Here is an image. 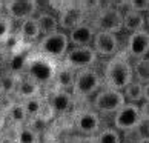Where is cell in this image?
I'll list each match as a JSON object with an SVG mask.
<instances>
[{
  "instance_id": "cell-1",
  "label": "cell",
  "mask_w": 149,
  "mask_h": 143,
  "mask_svg": "<svg viewBox=\"0 0 149 143\" xmlns=\"http://www.w3.org/2000/svg\"><path fill=\"white\" fill-rule=\"evenodd\" d=\"M132 80H134L132 63L126 51L117 52L104 65L103 83L106 88H111V89H115V91H123Z\"/></svg>"
},
{
  "instance_id": "cell-2",
  "label": "cell",
  "mask_w": 149,
  "mask_h": 143,
  "mask_svg": "<svg viewBox=\"0 0 149 143\" xmlns=\"http://www.w3.org/2000/svg\"><path fill=\"white\" fill-rule=\"evenodd\" d=\"M37 56L45 57L49 60H62L66 51L69 49L68 34L63 31H57L49 36H42L40 40L36 43Z\"/></svg>"
},
{
  "instance_id": "cell-3",
  "label": "cell",
  "mask_w": 149,
  "mask_h": 143,
  "mask_svg": "<svg viewBox=\"0 0 149 143\" xmlns=\"http://www.w3.org/2000/svg\"><path fill=\"white\" fill-rule=\"evenodd\" d=\"M103 86V79L95 69L88 68L75 71L74 86L71 89V94L74 98H86L94 96Z\"/></svg>"
},
{
  "instance_id": "cell-4",
  "label": "cell",
  "mask_w": 149,
  "mask_h": 143,
  "mask_svg": "<svg viewBox=\"0 0 149 143\" xmlns=\"http://www.w3.org/2000/svg\"><path fill=\"white\" fill-rule=\"evenodd\" d=\"M26 77L31 79L32 82H36L37 85H48L54 80V75H56V63L49 59L40 57V56H34L28 59V63H26Z\"/></svg>"
},
{
  "instance_id": "cell-5",
  "label": "cell",
  "mask_w": 149,
  "mask_h": 143,
  "mask_svg": "<svg viewBox=\"0 0 149 143\" xmlns=\"http://www.w3.org/2000/svg\"><path fill=\"white\" fill-rule=\"evenodd\" d=\"M98 56L92 46H69L66 51L63 60V66L72 69V71H80V69H88L95 65Z\"/></svg>"
},
{
  "instance_id": "cell-6",
  "label": "cell",
  "mask_w": 149,
  "mask_h": 143,
  "mask_svg": "<svg viewBox=\"0 0 149 143\" xmlns=\"http://www.w3.org/2000/svg\"><path fill=\"white\" fill-rule=\"evenodd\" d=\"M125 97L121 91H115L111 88H102L98 89L92 98V106L97 114H115L118 109L125 105Z\"/></svg>"
},
{
  "instance_id": "cell-7",
  "label": "cell",
  "mask_w": 149,
  "mask_h": 143,
  "mask_svg": "<svg viewBox=\"0 0 149 143\" xmlns=\"http://www.w3.org/2000/svg\"><path fill=\"white\" fill-rule=\"evenodd\" d=\"M92 28L95 31L117 34L123 29V11L120 8H112V6L102 8L95 15Z\"/></svg>"
},
{
  "instance_id": "cell-8",
  "label": "cell",
  "mask_w": 149,
  "mask_h": 143,
  "mask_svg": "<svg viewBox=\"0 0 149 143\" xmlns=\"http://www.w3.org/2000/svg\"><path fill=\"white\" fill-rule=\"evenodd\" d=\"M140 117V108L139 105H132V103H125L117 112L114 114V128L123 133H131L141 125Z\"/></svg>"
},
{
  "instance_id": "cell-9",
  "label": "cell",
  "mask_w": 149,
  "mask_h": 143,
  "mask_svg": "<svg viewBox=\"0 0 149 143\" xmlns=\"http://www.w3.org/2000/svg\"><path fill=\"white\" fill-rule=\"evenodd\" d=\"M3 9L9 20H17L22 23L28 19L36 17L38 11V3L36 0H8V2H5Z\"/></svg>"
},
{
  "instance_id": "cell-10",
  "label": "cell",
  "mask_w": 149,
  "mask_h": 143,
  "mask_svg": "<svg viewBox=\"0 0 149 143\" xmlns=\"http://www.w3.org/2000/svg\"><path fill=\"white\" fill-rule=\"evenodd\" d=\"M126 54L135 60L145 59L149 56V29L148 28L129 34L128 42H126Z\"/></svg>"
},
{
  "instance_id": "cell-11",
  "label": "cell",
  "mask_w": 149,
  "mask_h": 143,
  "mask_svg": "<svg viewBox=\"0 0 149 143\" xmlns=\"http://www.w3.org/2000/svg\"><path fill=\"white\" fill-rule=\"evenodd\" d=\"M92 49L95 51L97 56H104V57H114L120 49V42L117 34L111 32H102L95 31L92 40Z\"/></svg>"
},
{
  "instance_id": "cell-12",
  "label": "cell",
  "mask_w": 149,
  "mask_h": 143,
  "mask_svg": "<svg viewBox=\"0 0 149 143\" xmlns=\"http://www.w3.org/2000/svg\"><path fill=\"white\" fill-rule=\"evenodd\" d=\"M58 20V28L63 32H69L77 26L85 23V11L83 8L77 6V5H68L60 9L57 15Z\"/></svg>"
},
{
  "instance_id": "cell-13",
  "label": "cell",
  "mask_w": 149,
  "mask_h": 143,
  "mask_svg": "<svg viewBox=\"0 0 149 143\" xmlns=\"http://www.w3.org/2000/svg\"><path fill=\"white\" fill-rule=\"evenodd\" d=\"M75 128L80 134H83L85 137H95L100 131L102 120L100 115L95 111H80L74 119Z\"/></svg>"
},
{
  "instance_id": "cell-14",
  "label": "cell",
  "mask_w": 149,
  "mask_h": 143,
  "mask_svg": "<svg viewBox=\"0 0 149 143\" xmlns=\"http://www.w3.org/2000/svg\"><path fill=\"white\" fill-rule=\"evenodd\" d=\"M45 105H48L52 112H56V114H65V112H68L69 109L72 108L74 97L68 91L54 89V91H51V94L48 96Z\"/></svg>"
},
{
  "instance_id": "cell-15",
  "label": "cell",
  "mask_w": 149,
  "mask_h": 143,
  "mask_svg": "<svg viewBox=\"0 0 149 143\" xmlns=\"http://www.w3.org/2000/svg\"><path fill=\"white\" fill-rule=\"evenodd\" d=\"M66 34H68L69 46H91L94 36H95V29L91 25L83 23Z\"/></svg>"
},
{
  "instance_id": "cell-16",
  "label": "cell",
  "mask_w": 149,
  "mask_h": 143,
  "mask_svg": "<svg viewBox=\"0 0 149 143\" xmlns=\"http://www.w3.org/2000/svg\"><path fill=\"white\" fill-rule=\"evenodd\" d=\"M14 94L17 96L19 100H31V98H37L42 94V86L37 85L36 82H32L28 77H19L17 86H15Z\"/></svg>"
},
{
  "instance_id": "cell-17",
  "label": "cell",
  "mask_w": 149,
  "mask_h": 143,
  "mask_svg": "<svg viewBox=\"0 0 149 143\" xmlns=\"http://www.w3.org/2000/svg\"><path fill=\"white\" fill-rule=\"evenodd\" d=\"M19 36H20L23 45H32V43H37L40 40L42 32H40V28H38L36 17L22 22L20 29H19Z\"/></svg>"
},
{
  "instance_id": "cell-18",
  "label": "cell",
  "mask_w": 149,
  "mask_h": 143,
  "mask_svg": "<svg viewBox=\"0 0 149 143\" xmlns=\"http://www.w3.org/2000/svg\"><path fill=\"white\" fill-rule=\"evenodd\" d=\"M146 28V15L126 9L123 13V29L128 32H137Z\"/></svg>"
},
{
  "instance_id": "cell-19",
  "label": "cell",
  "mask_w": 149,
  "mask_h": 143,
  "mask_svg": "<svg viewBox=\"0 0 149 143\" xmlns=\"http://www.w3.org/2000/svg\"><path fill=\"white\" fill-rule=\"evenodd\" d=\"M74 79H75V71L66 68V66H60L56 69V75H54L52 82L56 85V89L71 92V89L74 86Z\"/></svg>"
},
{
  "instance_id": "cell-20",
  "label": "cell",
  "mask_w": 149,
  "mask_h": 143,
  "mask_svg": "<svg viewBox=\"0 0 149 143\" xmlns=\"http://www.w3.org/2000/svg\"><path fill=\"white\" fill-rule=\"evenodd\" d=\"M36 20H37V23H38V28H40L42 36H49V34H54V32L60 31L57 15H54L51 13L42 11V13L37 14Z\"/></svg>"
},
{
  "instance_id": "cell-21",
  "label": "cell",
  "mask_w": 149,
  "mask_h": 143,
  "mask_svg": "<svg viewBox=\"0 0 149 143\" xmlns=\"http://www.w3.org/2000/svg\"><path fill=\"white\" fill-rule=\"evenodd\" d=\"M125 97L126 103H132V105H140L143 102V85L139 83L137 80H132L131 83L121 91Z\"/></svg>"
},
{
  "instance_id": "cell-22",
  "label": "cell",
  "mask_w": 149,
  "mask_h": 143,
  "mask_svg": "<svg viewBox=\"0 0 149 143\" xmlns=\"http://www.w3.org/2000/svg\"><path fill=\"white\" fill-rule=\"evenodd\" d=\"M132 73H134V77L139 83H149V57L135 60L132 63Z\"/></svg>"
},
{
  "instance_id": "cell-23",
  "label": "cell",
  "mask_w": 149,
  "mask_h": 143,
  "mask_svg": "<svg viewBox=\"0 0 149 143\" xmlns=\"http://www.w3.org/2000/svg\"><path fill=\"white\" fill-rule=\"evenodd\" d=\"M23 105V109L26 112V117L28 119H36V117H40L43 114V109H45V100L42 97H37V98H31V100H25L22 102Z\"/></svg>"
},
{
  "instance_id": "cell-24",
  "label": "cell",
  "mask_w": 149,
  "mask_h": 143,
  "mask_svg": "<svg viewBox=\"0 0 149 143\" xmlns=\"http://www.w3.org/2000/svg\"><path fill=\"white\" fill-rule=\"evenodd\" d=\"M6 119H9L13 123L19 125V126L25 125L26 122H28V117H26L23 105H22L20 102H15V103H11L9 105V109L6 112Z\"/></svg>"
},
{
  "instance_id": "cell-25",
  "label": "cell",
  "mask_w": 149,
  "mask_h": 143,
  "mask_svg": "<svg viewBox=\"0 0 149 143\" xmlns=\"http://www.w3.org/2000/svg\"><path fill=\"white\" fill-rule=\"evenodd\" d=\"M95 143H121V134L114 128H103L95 135Z\"/></svg>"
},
{
  "instance_id": "cell-26",
  "label": "cell",
  "mask_w": 149,
  "mask_h": 143,
  "mask_svg": "<svg viewBox=\"0 0 149 143\" xmlns=\"http://www.w3.org/2000/svg\"><path fill=\"white\" fill-rule=\"evenodd\" d=\"M22 45H23V43H22V38L19 36V32H11V34L0 43L2 51L3 52H9V54H14V52L20 51Z\"/></svg>"
},
{
  "instance_id": "cell-27",
  "label": "cell",
  "mask_w": 149,
  "mask_h": 143,
  "mask_svg": "<svg viewBox=\"0 0 149 143\" xmlns=\"http://www.w3.org/2000/svg\"><path fill=\"white\" fill-rule=\"evenodd\" d=\"M28 56H26L25 52H14V54H11V60H9V69H11V73H13L14 75L20 73V71H23L26 68V63H28Z\"/></svg>"
},
{
  "instance_id": "cell-28",
  "label": "cell",
  "mask_w": 149,
  "mask_h": 143,
  "mask_svg": "<svg viewBox=\"0 0 149 143\" xmlns=\"http://www.w3.org/2000/svg\"><path fill=\"white\" fill-rule=\"evenodd\" d=\"M17 82H19V77L14 75V74H3L0 77V92L2 96H8L11 92L15 91V86H17Z\"/></svg>"
},
{
  "instance_id": "cell-29",
  "label": "cell",
  "mask_w": 149,
  "mask_h": 143,
  "mask_svg": "<svg viewBox=\"0 0 149 143\" xmlns=\"http://www.w3.org/2000/svg\"><path fill=\"white\" fill-rule=\"evenodd\" d=\"M15 143H38V134L28 126H22L15 135Z\"/></svg>"
},
{
  "instance_id": "cell-30",
  "label": "cell",
  "mask_w": 149,
  "mask_h": 143,
  "mask_svg": "<svg viewBox=\"0 0 149 143\" xmlns=\"http://www.w3.org/2000/svg\"><path fill=\"white\" fill-rule=\"evenodd\" d=\"M121 6H126V9L129 11H134V13H140V14H145L149 11V0H129V2H123L120 3Z\"/></svg>"
},
{
  "instance_id": "cell-31",
  "label": "cell",
  "mask_w": 149,
  "mask_h": 143,
  "mask_svg": "<svg viewBox=\"0 0 149 143\" xmlns=\"http://www.w3.org/2000/svg\"><path fill=\"white\" fill-rule=\"evenodd\" d=\"M11 20L8 17H2L0 19V43L11 34Z\"/></svg>"
},
{
  "instance_id": "cell-32",
  "label": "cell",
  "mask_w": 149,
  "mask_h": 143,
  "mask_svg": "<svg viewBox=\"0 0 149 143\" xmlns=\"http://www.w3.org/2000/svg\"><path fill=\"white\" fill-rule=\"evenodd\" d=\"M140 117H141V122H148L149 123V102H141L140 105Z\"/></svg>"
},
{
  "instance_id": "cell-33",
  "label": "cell",
  "mask_w": 149,
  "mask_h": 143,
  "mask_svg": "<svg viewBox=\"0 0 149 143\" xmlns=\"http://www.w3.org/2000/svg\"><path fill=\"white\" fill-rule=\"evenodd\" d=\"M5 125H6V112L3 108H0V129H3Z\"/></svg>"
},
{
  "instance_id": "cell-34",
  "label": "cell",
  "mask_w": 149,
  "mask_h": 143,
  "mask_svg": "<svg viewBox=\"0 0 149 143\" xmlns=\"http://www.w3.org/2000/svg\"><path fill=\"white\" fill-rule=\"evenodd\" d=\"M143 102H149V83L143 85Z\"/></svg>"
},
{
  "instance_id": "cell-35",
  "label": "cell",
  "mask_w": 149,
  "mask_h": 143,
  "mask_svg": "<svg viewBox=\"0 0 149 143\" xmlns=\"http://www.w3.org/2000/svg\"><path fill=\"white\" fill-rule=\"evenodd\" d=\"M77 143H95V137H85V139H80Z\"/></svg>"
},
{
  "instance_id": "cell-36",
  "label": "cell",
  "mask_w": 149,
  "mask_h": 143,
  "mask_svg": "<svg viewBox=\"0 0 149 143\" xmlns=\"http://www.w3.org/2000/svg\"><path fill=\"white\" fill-rule=\"evenodd\" d=\"M134 143H149V137L148 135H143V137H140V139H137Z\"/></svg>"
},
{
  "instance_id": "cell-37",
  "label": "cell",
  "mask_w": 149,
  "mask_h": 143,
  "mask_svg": "<svg viewBox=\"0 0 149 143\" xmlns=\"http://www.w3.org/2000/svg\"><path fill=\"white\" fill-rule=\"evenodd\" d=\"M146 25H148V28H149V11L146 13Z\"/></svg>"
},
{
  "instance_id": "cell-38",
  "label": "cell",
  "mask_w": 149,
  "mask_h": 143,
  "mask_svg": "<svg viewBox=\"0 0 149 143\" xmlns=\"http://www.w3.org/2000/svg\"><path fill=\"white\" fill-rule=\"evenodd\" d=\"M3 5H5V2H2V0H0V11L3 9Z\"/></svg>"
},
{
  "instance_id": "cell-39",
  "label": "cell",
  "mask_w": 149,
  "mask_h": 143,
  "mask_svg": "<svg viewBox=\"0 0 149 143\" xmlns=\"http://www.w3.org/2000/svg\"><path fill=\"white\" fill-rule=\"evenodd\" d=\"M0 65H2V52H0Z\"/></svg>"
},
{
  "instance_id": "cell-40",
  "label": "cell",
  "mask_w": 149,
  "mask_h": 143,
  "mask_svg": "<svg viewBox=\"0 0 149 143\" xmlns=\"http://www.w3.org/2000/svg\"><path fill=\"white\" fill-rule=\"evenodd\" d=\"M0 142H2V129H0Z\"/></svg>"
},
{
  "instance_id": "cell-41",
  "label": "cell",
  "mask_w": 149,
  "mask_h": 143,
  "mask_svg": "<svg viewBox=\"0 0 149 143\" xmlns=\"http://www.w3.org/2000/svg\"><path fill=\"white\" fill-rule=\"evenodd\" d=\"M148 137H149V123H148Z\"/></svg>"
},
{
  "instance_id": "cell-42",
  "label": "cell",
  "mask_w": 149,
  "mask_h": 143,
  "mask_svg": "<svg viewBox=\"0 0 149 143\" xmlns=\"http://www.w3.org/2000/svg\"><path fill=\"white\" fill-rule=\"evenodd\" d=\"M121 143H131V142H121Z\"/></svg>"
},
{
  "instance_id": "cell-43",
  "label": "cell",
  "mask_w": 149,
  "mask_h": 143,
  "mask_svg": "<svg viewBox=\"0 0 149 143\" xmlns=\"http://www.w3.org/2000/svg\"><path fill=\"white\" fill-rule=\"evenodd\" d=\"M0 98H2V92H0Z\"/></svg>"
},
{
  "instance_id": "cell-44",
  "label": "cell",
  "mask_w": 149,
  "mask_h": 143,
  "mask_svg": "<svg viewBox=\"0 0 149 143\" xmlns=\"http://www.w3.org/2000/svg\"><path fill=\"white\" fill-rule=\"evenodd\" d=\"M148 57H149V56H148Z\"/></svg>"
}]
</instances>
